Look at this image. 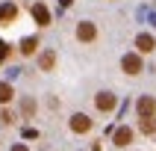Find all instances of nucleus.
I'll return each mask as SVG.
<instances>
[{"label": "nucleus", "mask_w": 156, "mask_h": 151, "mask_svg": "<svg viewBox=\"0 0 156 151\" xmlns=\"http://www.w3.org/2000/svg\"><path fill=\"white\" fill-rule=\"evenodd\" d=\"M12 151H27V145H24V142H18V145H12Z\"/></svg>", "instance_id": "f3484780"}, {"label": "nucleus", "mask_w": 156, "mask_h": 151, "mask_svg": "<svg viewBox=\"0 0 156 151\" xmlns=\"http://www.w3.org/2000/svg\"><path fill=\"white\" fill-rule=\"evenodd\" d=\"M136 47H139V53H150L156 47V39L150 33H141V36H136Z\"/></svg>", "instance_id": "0eeeda50"}, {"label": "nucleus", "mask_w": 156, "mask_h": 151, "mask_svg": "<svg viewBox=\"0 0 156 151\" xmlns=\"http://www.w3.org/2000/svg\"><path fill=\"white\" fill-rule=\"evenodd\" d=\"M94 36H97V27L91 24V21H80L77 24V39L80 42H91Z\"/></svg>", "instance_id": "7ed1b4c3"}, {"label": "nucleus", "mask_w": 156, "mask_h": 151, "mask_svg": "<svg viewBox=\"0 0 156 151\" xmlns=\"http://www.w3.org/2000/svg\"><path fill=\"white\" fill-rule=\"evenodd\" d=\"M6 56H9V44L3 42V39H0V65L6 62Z\"/></svg>", "instance_id": "4468645a"}, {"label": "nucleus", "mask_w": 156, "mask_h": 151, "mask_svg": "<svg viewBox=\"0 0 156 151\" xmlns=\"http://www.w3.org/2000/svg\"><path fill=\"white\" fill-rule=\"evenodd\" d=\"M35 47H38V39H35V36H27L24 42H21V53H24V56L35 53Z\"/></svg>", "instance_id": "9b49d317"}, {"label": "nucleus", "mask_w": 156, "mask_h": 151, "mask_svg": "<svg viewBox=\"0 0 156 151\" xmlns=\"http://www.w3.org/2000/svg\"><path fill=\"white\" fill-rule=\"evenodd\" d=\"M21 110H24V113L30 115V113H33V110H35V104H33V101H30V98H24V101H21Z\"/></svg>", "instance_id": "2eb2a0df"}, {"label": "nucleus", "mask_w": 156, "mask_h": 151, "mask_svg": "<svg viewBox=\"0 0 156 151\" xmlns=\"http://www.w3.org/2000/svg\"><path fill=\"white\" fill-rule=\"evenodd\" d=\"M33 18L38 27H47L50 24V12H47V6L44 3H33Z\"/></svg>", "instance_id": "423d86ee"}, {"label": "nucleus", "mask_w": 156, "mask_h": 151, "mask_svg": "<svg viewBox=\"0 0 156 151\" xmlns=\"http://www.w3.org/2000/svg\"><path fill=\"white\" fill-rule=\"evenodd\" d=\"M127 142H133V130L130 127H118L115 130V145H127Z\"/></svg>", "instance_id": "9d476101"}, {"label": "nucleus", "mask_w": 156, "mask_h": 151, "mask_svg": "<svg viewBox=\"0 0 156 151\" xmlns=\"http://www.w3.org/2000/svg\"><path fill=\"white\" fill-rule=\"evenodd\" d=\"M141 130H144V133H153L156 130V122H153V119H141Z\"/></svg>", "instance_id": "ddd939ff"}, {"label": "nucleus", "mask_w": 156, "mask_h": 151, "mask_svg": "<svg viewBox=\"0 0 156 151\" xmlns=\"http://www.w3.org/2000/svg\"><path fill=\"white\" fill-rule=\"evenodd\" d=\"M121 68L127 71V74H141V59H139V53H124V59H121Z\"/></svg>", "instance_id": "f257e3e1"}, {"label": "nucleus", "mask_w": 156, "mask_h": 151, "mask_svg": "<svg viewBox=\"0 0 156 151\" xmlns=\"http://www.w3.org/2000/svg\"><path fill=\"white\" fill-rule=\"evenodd\" d=\"M94 104H97L100 113H109V110H115V95L112 92H100V95L94 98Z\"/></svg>", "instance_id": "20e7f679"}, {"label": "nucleus", "mask_w": 156, "mask_h": 151, "mask_svg": "<svg viewBox=\"0 0 156 151\" xmlns=\"http://www.w3.org/2000/svg\"><path fill=\"white\" fill-rule=\"evenodd\" d=\"M139 115L141 119H153L156 115V98H150V95L139 98Z\"/></svg>", "instance_id": "f03ea898"}, {"label": "nucleus", "mask_w": 156, "mask_h": 151, "mask_svg": "<svg viewBox=\"0 0 156 151\" xmlns=\"http://www.w3.org/2000/svg\"><path fill=\"white\" fill-rule=\"evenodd\" d=\"M88 127H91V119H88L86 113H77L74 119H71V130L74 133H86Z\"/></svg>", "instance_id": "39448f33"}, {"label": "nucleus", "mask_w": 156, "mask_h": 151, "mask_svg": "<svg viewBox=\"0 0 156 151\" xmlns=\"http://www.w3.org/2000/svg\"><path fill=\"white\" fill-rule=\"evenodd\" d=\"M12 98H15V89L9 86V83H0V104H6Z\"/></svg>", "instance_id": "f8f14e48"}, {"label": "nucleus", "mask_w": 156, "mask_h": 151, "mask_svg": "<svg viewBox=\"0 0 156 151\" xmlns=\"http://www.w3.org/2000/svg\"><path fill=\"white\" fill-rule=\"evenodd\" d=\"M0 119H3V122H6V124H9V122H12V119H15V115L9 113V110H3V113H0Z\"/></svg>", "instance_id": "dca6fc26"}, {"label": "nucleus", "mask_w": 156, "mask_h": 151, "mask_svg": "<svg viewBox=\"0 0 156 151\" xmlns=\"http://www.w3.org/2000/svg\"><path fill=\"white\" fill-rule=\"evenodd\" d=\"M53 65H56V53H53V51H44L41 56H38V68H41V71H50Z\"/></svg>", "instance_id": "1a4fd4ad"}, {"label": "nucleus", "mask_w": 156, "mask_h": 151, "mask_svg": "<svg viewBox=\"0 0 156 151\" xmlns=\"http://www.w3.org/2000/svg\"><path fill=\"white\" fill-rule=\"evenodd\" d=\"M18 18V6L15 3H3V6H0V21H3V24H6V21H15Z\"/></svg>", "instance_id": "6e6552de"}]
</instances>
